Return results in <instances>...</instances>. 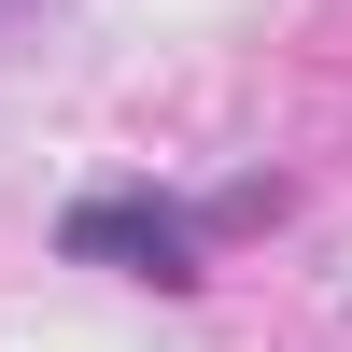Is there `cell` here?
<instances>
[{
  "mask_svg": "<svg viewBox=\"0 0 352 352\" xmlns=\"http://www.w3.org/2000/svg\"><path fill=\"white\" fill-rule=\"evenodd\" d=\"M56 254H71V268H127V282H197V212H169V197L113 184V197H71Z\"/></svg>",
  "mask_w": 352,
  "mask_h": 352,
  "instance_id": "1",
  "label": "cell"
},
{
  "mask_svg": "<svg viewBox=\"0 0 352 352\" xmlns=\"http://www.w3.org/2000/svg\"><path fill=\"white\" fill-rule=\"evenodd\" d=\"M14 14H28V0H0V28H14Z\"/></svg>",
  "mask_w": 352,
  "mask_h": 352,
  "instance_id": "2",
  "label": "cell"
}]
</instances>
